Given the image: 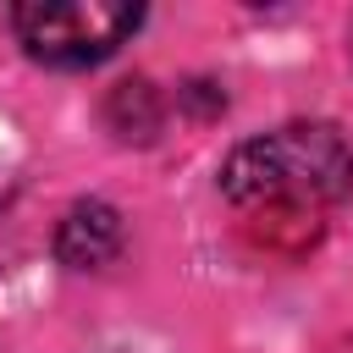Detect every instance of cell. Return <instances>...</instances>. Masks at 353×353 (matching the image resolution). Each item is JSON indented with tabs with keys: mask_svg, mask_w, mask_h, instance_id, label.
<instances>
[{
	"mask_svg": "<svg viewBox=\"0 0 353 353\" xmlns=\"http://www.w3.org/2000/svg\"><path fill=\"white\" fill-rule=\"evenodd\" d=\"M143 22V6L127 0H22L11 6V28L22 50L44 66L77 72L116 55Z\"/></svg>",
	"mask_w": 353,
	"mask_h": 353,
	"instance_id": "7a4b0ae2",
	"label": "cell"
},
{
	"mask_svg": "<svg viewBox=\"0 0 353 353\" xmlns=\"http://www.w3.org/2000/svg\"><path fill=\"white\" fill-rule=\"evenodd\" d=\"M55 254H61V265H72V270H99V265H110V259L121 254V215H116L110 204H99V199L72 204V210L61 215V226H55Z\"/></svg>",
	"mask_w": 353,
	"mask_h": 353,
	"instance_id": "3957f363",
	"label": "cell"
},
{
	"mask_svg": "<svg viewBox=\"0 0 353 353\" xmlns=\"http://www.w3.org/2000/svg\"><path fill=\"white\" fill-rule=\"evenodd\" d=\"M221 193L265 221H320V210L353 193V149L325 121H287L232 149Z\"/></svg>",
	"mask_w": 353,
	"mask_h": 353,
	"instance_id": "6da1fadb",
	"label": "cell"
}]
</instances>
